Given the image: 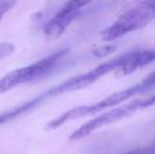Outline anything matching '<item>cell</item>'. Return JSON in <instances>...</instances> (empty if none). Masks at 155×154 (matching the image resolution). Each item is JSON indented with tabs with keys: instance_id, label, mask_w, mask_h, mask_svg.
<instances>
[{
	"instance_id": "7c38bea8",
	"label": "cell",
	"mask_w": 155,
	"mask_h": 154,
	"mask_svg": "<svg viewBox=\"0 0 155 154\" xmlns=\"http://www.w3.org/2000/svg\"><path fill=\"white\" fill-rule=\"evenodd\" d=\"M115 50V47H101L98 48V49L94 50V54L96 56H104V55H108L111 52H113Z\"/></svg>"
},
{
	"instance_id": "30bf717a",
	"label": "cell",
	"mask_w": 155,
	"mask_h": 154,
	"mask_svg": "<svg viewBox=\"0 0 155 154\" xmlns=\"http://www.w3.org/2000/svg\"><path fill=\"white\" fill-rule=\"evenodd\" d=\"M18 2V0H0V21L3 16L8 13Z\"/></svg>"
},
{
	"instance_id": "ba28073f",
	"label": "cell",
	"mask_w": 155,
	"mask_h": 154,
	"mask_svg": "<svg viewBox=\"0 0 155 154\" xmlns=\"http://www.w3.org/2000/svg\"><path fill=\"white\" fill-rule=\"evenodd\" d=\"M45 99H47V97H45V93H43V94L38 95L37 97L29 100L28 103H22V105L18 106V107L14 108V109L10 110V111H8V112L1 113L0 114V125L13 120L14 118L22 115V114H25V113H28V112H30L31 110L34 109V108L38 107Z\"/></svg>"
},
{
	"instance_id": "7a4b0ae2",
	"label": "cell",
	"mask_w": 155,
	"mask_h": 154,
	"mask_svg": "<svg viewBox=\"0 0 155 154\" xmlns=\"http://www.w3.org/2000/svg\"><path fill=\"white\" fill-rule=\"evenodd\" d=\"M154 19L155 0H141L126 8L114 23L101 32V37L106 41L115 40L143 29Z\"/></svg>"
},
{
	"instance_id": "8fae6325",
	"label": "cell",
	"mask_w": 155,
	"mask_h": 154,
	"mask_svg": "<svg viewBox=\"0 0 155 154\" xmlns=\"http://www.w3.org/2000/svg\"><path fill=\"white\" fill-rule=\"evenodd\" d=\"M15 51V44L12 42H0V60L10 56Z\"/></svg>"
},
{
	"instance_id": "8992f818",
	"label": "cell",
	"mask_w": 155,
	"mask_h": 154,
	"mask_svg": "<svg viewBox=\"0 0 155 154\" xmlns=\"http://www.w3.org/2000/svg\"><path fill=\"white\" fill-rule=\"evenodd\" d=\"M77 15L78 14L65 10L62 6L57 12V14L45 25V29H43L45 36L50 40L60 37L63 34V32L67 30V28L70 25V23L76 18Z\"/></svg>"
},
{
	"instance_id": "4fadbf2b",
	"label": "cell",
	"mask_w": 155,
	"mask_h": 154,
	"mask_svg": "<svg viewBox=\"0 0 155 154\" xmlns=\"http://www.w3.org/2000/svg\"><path fill=\"white\" fill-rule=\"evenodd\" d=\"M124 154H146V150H141V149H137V150H133L130 152H127Z\"/></svg>"
},
{
	"instance_id": "52a82bcc",
	"label": "cell",
	"mask_w": 155,
	"mask_h": 154,
	"mask_svg": "<svg viewBox=\"0 0 155 154\" xmlns=\"http://www.w3.org/2000/svg\"><path fill=\"white\" fill-rule=\"evenodd\" d=\"M155 61V49L152 50H135L133 57L126 66H124L120 70H118L117 75L118 76H124L131 73L135 72L136 70L143 68L147 64Z\"/></svg>"
},
{
	"instance_id": "277c9868",
	"label": "cell",
	"mask_w": 155,
	"mask_h": 154,
	"mask_svg": "<svg viewBox=\"0 0 155 154\" xmlns=\"http://www.w3.org/2000/svg\"><path fill=\"white\" fill-rule=\"evenodd\" d=\"M155 105V93L151 96L145 97V98H139L135 99V100L131 101V103H127V105L120 106V107L114 108L112 110H109L107 112L99 114L93 119L87 121L82 126H80L77 130L73 132L70 136L71 140H77L81 139V138L88 136L92 132L98 130L99 128H102L104 126H108L110 123H116V121L124 119L126 117L132 115L136 111L145 108L151 107Z\"/></svg>"
},
{
	"instance_id": "9c48e42d",
	"label": "cell",
	"mask_w": 155,
	"mask_h": 154,
	"mask_svg": "<svg viewBox=\"0 0 155 154\" xmlns=\"http://www.w3.org/2000/svg\"><path fill=\"white\" fill-rule=\"evenodd\" d=\"M93 0H70V1H68L67 3L63 5V8H64L65 10L70 11V12L78 14L80 8H82L84 6H86L87 4H89Z\"/></svg>"
},
{
	"instance_id": "6da1fadb",
	"label": "cell",
	"mask_w": 155,
	"mask_h": 154,
	"mask_svg": "<svg viewBox=\"0 0 155 154\" xmlns=\"http://www.w3.org/2000/svg\"><path fill=\"white\" fill-rule=\"evenodd\" d=\"M155 87V72L149 74L147 77H145L140 82L135 84L131 87L124 89L118 92H115L113 94L109 95L102 100L98 101L96 103L92 105H87V106H79V107L73 108V109L69 110V111L62 113L61 115L57 116L56 118L50 120L45 126V130H55L60 128L64 123H69L74 119L82 118V117L91 116L94 114L100 113L104 110H107L109 108L115 107L117 105L124 103L128 100L129 98L135 96V95H139L143 92L151 90L152 88Z\"/></svg>"
},
{
	"instance_id": "5b68a950",
	"label": "cell",
	"mask_w": 155,
	"mask_h": 154,
	"mask_svg": "<svg viewBox=\"0 0 155 154\" xmlns=\"http://www.w3.org/2000/svg\"><path fill=\"white\" fill-rule=\"evenodd\" d=\"M67 53L68 50H60L58 52L50 54L49 56L30 66L16 69L6 73L4 76L0 78V94H3L12 90L13 88H16L19 84L43 77L57 64V62L63 56L67 55Z\"/></svg>"
},
{
	"instance_id": "3957f363",
	"label": "cell",
	"mask_w": 155,
	"mask_h": 154,
	"mask_svg": "<svg viewBox=\"0 0 155 154\" xmlns=\"http://www.w3.org/2000/svg\"><path fill=\"white\" fill-rule=\"evenodd\" d=\"M133 54H134V51L124 53L123 55L118 56V57H115L114 59L99 64V66L88 71V72L76 75V76L63 81L62 84L53 87L49 91H47L45 93V95L47 96V98H49V97L57 96V95L63 94V93L73 92V91H77L80 90V89L86 88V87L96 82L101 77L106 76L109 73L113 72V71L120 70L124 66H126L132 59Z\"/></svg>"
}]
</instances>
